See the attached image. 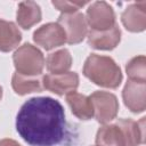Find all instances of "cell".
Instances as JSON below:
<instances>
[{
  "instance_id": "cell-21",
  "label": "cell",
  "mask_w": 146,
  "mask_h": 146,
  "mask_svg": "<svg viewBox=\"0 0 146 146\" xmlns=\"http://www.w3.org/2000/svg\"><path fill=\"white\" fill-rule=\"evenodd\" d=\"M1 98H2V87L0 86V100H1Z\"/></svg>"
},
{
  "instance_id": "cell-19",
  "label": "cell",
  "mask_w": 146,
  "mask_h": 146,
  "mask_svg": "<svg viewBox=\"0 0 146 146\" xmlns=\"http://www.w3.org/2000/svg\"><path fill=\"white\" fill-rule=\"evenodd\" d=\"M87 3V1H52V6L59 11H62V14L78 11L81 7Z\"/></svg>"
},
{
  "instance_id": "cell-13",
  "label": "cell",
  "mask_w": 146,
  "mask_h": 146,
  "mask_svg": "<svg viewBox=\"0 0 146 146\" xmlns=\"http://www.w3.org/2000/svg\"><path fill=\"white\" fill-rule=\"evenodd\" d=\"M42 13L40 6L34 1H22L17 7L16 21L18 25L24 29L29 30L36 23L41 21Z\"/></svg>"
},
{
  "instance_id": "cell-15",
  "label": "cell",
  "mask_w": 146,
  "mask_h": 146,
  "mask_svg": "<svg viewBox=\"0 0 146 146\" xmlns=\"http://www.w3.org/2000/svg\"><path fill=\"white\" fill-rule=\"evenodd\" d=\"M22 40V34L15 23L0 19V51L9 52Z\"/></svg>"
},
{
  "instance_id": "cell-12",
  "label": "cell",
  "mask_w": 146,
  "mask_h": 146,
  "mask_svg": "<svg viewBox=\"0 0 146 146\" xmlns=\"http://www.w3.org/2000/svg\"><path fill=\"white\" fill-rule=\"evenodd\" d=\"M121 40V30L117 24L105 31L90 30L88 33V44L97 50H112Z\"/></svg>"
},
{
  "instance_id": "cell-2",
  "label": "cell",
  "mask_w": 146,
  "mask_h": 146,
  "mask_svg": "<svg viewBox=\"0 0 146 146\" xmlns=\"http://www.w3.org/2000/svg\"><path fill=\"white\" fill-rule=\"evenodd\" d=\"M83 75L99 87L115 89L122 82L120 66L108 56L91 54L84 62Z\"/></svg>"
},
{
  "instance_id": "cell-1",
  "label": "cell",
  "mask_w": 146,
  "mask_h": 146,
  "mask_svg": "<svg viewBox=\"0 0 146 146\" xmlns=\"http://www.w3.org/2000/svg\"><path fill=\"white\" fill-rule=\"evenodd\" d=\"M16 130L31 146H55L65 138L66 120L62 104L51 97L26 100L16 116Z\"/></svg>"
},
{
  "instance_id": "cell-9",
  "label": "cell",
  "mask_w": 146,
  "mask_h": 146,
  "mask_svg": "<svg viewBox=\"0 0 146 146\" xmlns=\"http://www.w3.org/2000/svg\"><path fill=\"white\" fill-rule=\"evenodd\" d=\"M122 98L124 105L132 113H141L146 108V82L128 80L123 90Z\"/></svg>"
},
{
  "instance_id": "cell-10",
  "label": "cell",
  "mask_w": 146,
  "mask_h": 146,
  "mask_svg": "<svg viewBox=\"0 0 146 146\" xmlns=\"http://www.w3.org/2000/svg\"><path fill=\"white\" fill-rule=\"evenodd\" d=\"M96 146H130L127 132L120 120L113 124H104L98 129Z\"/></svg>"
},
{
  "instance_id": "cell-17",
  "label": "cell",
  "mask_w": 146,
  "mask_h": 146,
  "mask_svg": "<svg viewBox=\"0 0 146 146\" xmlns=\"http://www.w3.org/2000/svg\"><path fill=\"white\" fill-rule=\"evenodd\" d=\"M46 65L51 74L66 73L72 66V56L67 49L56 50L48 55Z\"/></svg>"
},
{
  "instance_id": "cell-6",
  "label": "cell",
  "mask_w": 146,
  "mask_h": 146,
  "mask_svg": "<svg viewBox=\"0 0 146 146\" xmlns=\"http://www.w3.org/2000/svg\"><path fill=\"white\" fill-rule=\"evenodd\" d=\"M87 24L94 31H105L112 29L115 23V13L107 2L96 1L89 6L86 14Z\"/></svg>"
},
{
  "instance_id": "cell-8",
  "label": "cell",
  "mask_w": 146,
  "mask_h": 146,
  "mask_svg": "<svg viewBox=\"0 0 146 146\" xmlns=\"http://www.w3.org/2000/svg\"><path fill=\"white\" fill-rule=\"evenodd\" d=\"M42 86L46 90L58 96L73 92L79 87V75L75 72L62 74H47L42 76Z\"/></svg>"
},
{
  "instance_id": "cell-7",
  "label": "cell",
  "mask_w": 146,
  "mask_h": 146,
  "mask_svg": "<svg viewBox=\"0 0 146 146\" xmlns=\"http://www.w3.org/2000/svg\"><path fill=\"white\" fill-rule=\"evenodd\" d=\"M34 42L46 50H51L66 42V35L58 23H47L33 33Z\"/></svg>"
},
{
  "instance_id": "cell-14",
  "label": "cell",
  "mask_w": 146,
  "mask_h": 146,
  "mask_svg": "<svg viewBox=\"0 0 146 146\" xmlns=\"http://www.w3.org/2000/svg\"><path fill=\"white\" fill-rule=\"evenodd\" d=\"M66 103L68 104L71 112L80 120L87 121L94 116V108L89 97L79 94L76 91L66 95Z\"/></svg>"
},
{
  "instance_id": "cell-20",
  "label": "cell",
  "mask_w": 146,
  "mask_h": 146,
  "mask_svg": "<svg viewBox=\"0 0 146 146\" xmlns=\"http://www.w3.org/2000/svg\"><path fill=\"white\" fill-rule=\"evenodd\" d=\"M0 146H22L19 145L16 140L14 139H9V138H5L0 140Z\"/></svg>"
},
{
  "instance_id": "cell-16",
  "label": "cell",
  "mask_w": 146,
  "mask_h": 146,
  "mask_svg": "<svg viewBox=\"0 0 146 146\" xmlns=\"http://www.w3.org/2000/svg\"><path fill=\"white\" fill-rule=\"evenodd\" d=\"M11 87L14 91L19 96H24L35 91L39 92L43 88L42 78L40 75L30 76V75H24L15 72L11 78Z\"/></svg>"
},
{
  "instance_id": "cell-3",
  "label": "cell",
  "mask_w": 146,
  "mask_h": 146,
  "mask_svg": "<svg viewBox=\"0 0 146 146\" xmlns=\"http://www.w3.org/2000/svg\"><path fill=\"white\" fill-rule=\"evenodd\" d=\"M13 62L17 73L36 76L41 75L44 67L43 54L31 43H24L13 55Z\"/></svg>"
},
{
  "instance_id": "cell-5",
  "label": "cell",
  "mask_w": 146,
  "mask_h": 146,
  "mask_svg": "<svg viewBox=\"0 0 146 146\" xmlns=\"http://www.w3.org/2000/svg\"><path fill=\"white\" fill-rule=\"evenodd\" d=\"M57 23L63 27L66 42L70 44L80 43L88 33V24L86 16L80 11L60 14Z\"/></svg>"
},
{
  "instance_id": "cell-11",
  "label": "cell",
  "mask_w": 146,
  "mask_h": 146,
  "mask_svg": "<svg viewBox=\"0 0 146 146\" xmlns=\"http://www.w3.org/2000/svg\"><path fill=\"white\" fill-rule=\"evenodd\" d=\"M124 27L130 32H143L146 29V2L139 1L129 5L121 15Z\"/></svg>"
},
{
  "instance_id": "cell-4",
  "label": "cell",
  "mask_w": 146,
  "mask_h": 146,
  "mask_svg": "<svg viewBox=\"0 0 146 146\" xmlns=\"http://www.w3.org/2000/svg\"><path fill=\"white\" fill-rule=\"evenodd\" d=\"M94 116L97 122L106 124L113 121L119 112V102L114 94L108 91H95L90 95Z\"/></svg>"
},
{
  "instance_id": "cell-18",
  "label": "cell",
  "mask_w": 146,
  "mask_h": 146,
  "mask_svg": "<svg viewBox=\"0 0 146 146\" xmlns=\"http://www.w3.org/2000/svg\"><path fill=\"white\" fill-rule=\"evenodd\" d=\"M129 80L132 81H146V57L144 55L131 58L125 66Z\"/></svg>"
}]
</instances>
